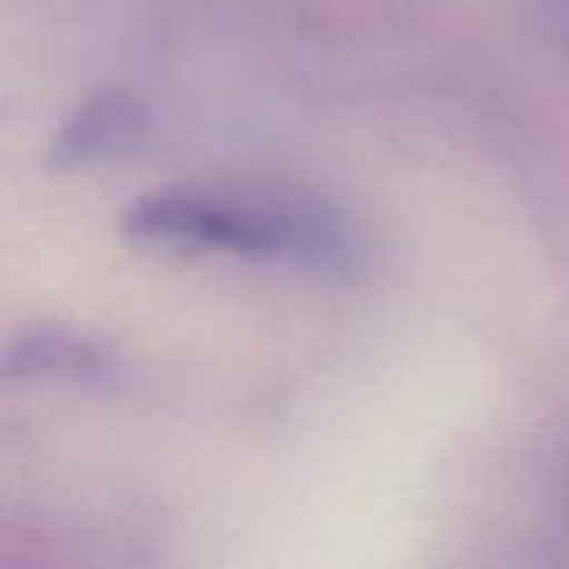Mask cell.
I'll use <instances>...</instances> for the list:
<instances>
[{
    "instance_id": "obj_1",
    "label": "cell",
    "mask_w": 569,
    "mask_h": 569,
    "mask_svg": "<svg viewBox=\"0 0 569 569\" xmlns=\"http://www.w3.org/2000/svg\"><path fill=\"white\" fill-rule=\"evenodd\" d=\"M123 237L153 250H220L253 260H297L323 270H343L357 257L340 217L303 197L160 190L127 207Z\"/></svg>"
},
{
    "instance_id": "obj_2",
    "label": "cell",
    "mask_w": 569,
    "mask_h": 569,
    "mask_svg": "<svg viewBox=\"0 0 569 569\" xmlns=\"http://www.w3.org/2000/svg\"><path fill=\"white\" fill-rule=\"evenodd\" d=\"M150 130L147 103L123 87H100L83 97L57 127L50 143V163L60 170L97 167L103 160L127 157Z\"/></svg>"
},
{
    "instance_id": "obj_3",
    "label": "cell",
    "mask_w": 569,
    "mask_h": 569,
    "mask_svg": "<svg viewBox=\"0 0 569 569\" xmlns=\"http://www.w3.org/2000/svg\"><path fill=\"white\" fill-rule=\"evenodd\" d=\"M7 377H57V380H103L110 360L67 333H30L20 337L3 357Z\"/></svg>"
},
{
    "instance_id": "obj_4",
    "label": "cell",
    "mask_w": 569,
    "mask_h": 569,
    "mask_svg": "<svg viewBox=\"0 0 569 569\" xmlns=\"http://www.w3.org/2000/svg\"><path fill=\"white\" fill-rule=\"evenodd\" d=\"M567 3H569V0H567Z\"/></svg>"
}]
</instances>
